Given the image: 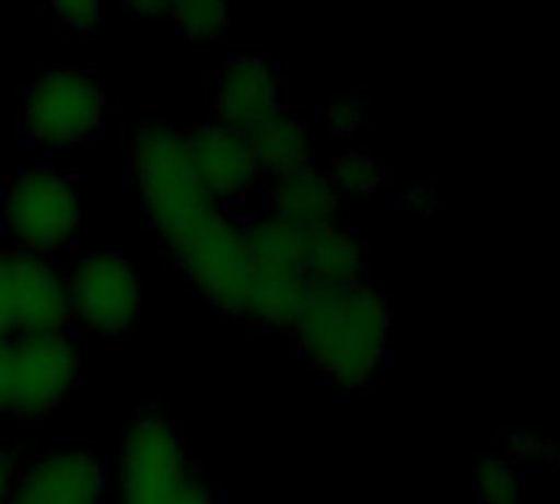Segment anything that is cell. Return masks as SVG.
Masks as SVG:
<instances>
[{"instance_id": "cell-1", "label": "cell", "mask_w": 560, "mask_h": 504, "mask_svg": "<svg viewBox=\"0 0 560 504\" xmlns=\"http://www.w3.org/2000/svg\"><path fill=\"white\" fill-rule=\"evenodd\" d=\"M289 331L318 374L345 390H361L384 367L394 312L368 282L312 289Z\"/></svg>"}, {"instance_id": "cell-2", "label": "cell", "mask_w": 560, "mask_h": 504, "mask_svg": "<svg viewBox=\"0 0 560 504\" xmlns=\"http://www.w3.org/2000/svg\"><path fill=\"white\" fill-rule=\"evenodd\" d=\"M128 171L141 207L174 262L200 246L226 213V207H220L197 180L187 154V131L177 125L161 118L144 121L131 138Z\"/></svg>"}, {"instance_id": "cell-3", "label": "cell", "mask_w": 560, "mask_h": 504, "mask_svg": "<svg viewBox=\"0 0 560 504\" xmlns=\"http://www.w3.org/2000/svg\"><path fill=\"white\" fill-rule=\"evenodd\" d=\"M108 115V95L98 72L79 62L39 69L20 98V131L39 148H69L98 134Z\"/></svg>"}, {"instance_id": "cell-4", "label": "cell", "mask_w": 560, "mask_h": 504, "mask_svg": "<svg viewBox=\"0 0 560 504\" xmlns=\"http://www.w3.org/2000/svg\"><path fill=\"white\" fill-rule=\"evenodd\" d=\"M0 220L20 253L49 256L69 249L82 223L75 180L56 167L20 171L0 197Z\"/></svg>"}, {"instance_id": "cell-5", "label": "cell", "mask_w": 560, "mask_h": 504, "mask_svg": "<svg viewBox=\"0 0 560 504\" xmlns=\"http://www.w3.org/2000/svg\"><path fill=\"white\" fill-rule=\"evenodd\" d=\"M197 479L184 439L161 413H138L118 453V504H174Z\"/></svg>"}, {"instance_id": "cell-6", "label": "cell", "mask_w": 560, "mask_h": 504, "mask_svg": "<svg viewBox=\"0 0 560 504\" xmlns=\"http://www.w3.org/2000/svg\"><path fill=\"white\" fill-rule=\"evenodd\" d=\"M66 305L69 321L92 335H125L135 328L141 312V276L125 253H85L66 276Z\"/></svg>"}, {"instance_id": "cell-7", "label": "cell", "mask_w": 560, "mask_h": 504, "mask_svg": "<svg viewBox=\"0 0 560 504\" xmlns=\"http://www.w3.org/2000/svg\"><path fill=\"white\" fill-rule=\"evenodd\" d=\"M79 351L66 331L13 338V420L52 413L75 387Z\"/></svg>"}, {"instance_id": "cell-8", "label": "cell", "mask_w": 560, "mask_h": 504, "mask_svg": "<svg viewBox=\"0 0 560 504\" xmlns=\"http://www.w3.org/2000/svg\"><path fill=\"white\" fill-rule=\"evenodd\" d=\"M108 472L89 449L66 446L39 456L10 485L3 504H102Z\"/></svg>"}, {"instance_id": "cell-9", "label": "cell", "mask_w": 560, "mask_h": 504, "mask_svg": "<svg viewBox=\"0 0 560 504\" xmlns=\"http://www.w3.org/2000/svg\"><path fill=\"white\" fill-rule=\"evenodd\" d=\"M187 154H190L197 180L220 207L246 197L262 177L249 134L223 121H207L197 131H190Z\"/></svg>"}, {"instance_id": "cell-10", "label": "cell", "mask_w": 560, "mask_h": 504, "mask_svg": "<svg viewBox=\"0 0 560 504\" xmlns=\"http://www.w3.org/2000/svg\"><path fill=\"white\" fill-rule=\"evenodd\" d=\"M213 108L217 121L253 131L262 121L276 118L282 112V75L272 62L253 52H240L213 79Z\"/></svg>"}, {"instance_id": "cell-11", "label": "cell", "mask_w": 560, "mask_h": 504, "mask_svg": "<svg viewBox=\"0 0 560 504\" xmlns=\"http://www.w3.org/2000/svg\"><path fill=\"white\" fill-rule=\"evenodd\" d=\"M368 266L364 243L354 230L341 226L338 220L328 226H312L302 243L299 272L308 289H338L361 282Z\"/></svg>"}, {"instance_id": "cell-12", "label": "cell", "mask_w": 560, "mask_h": 504, "mask_svg": "<svg viewBox=\"0 0 560 504\" xmlns=\"http://www.w3.org/2000/svg\"><path fill=\"white\" fill-rule=\"evenodd\" d=\"M269 210L266 216H276L292 226H328L338 220V190L331 187L328 174L315 164L276 174L266 187Z\"/></svg>"}, {"instance_id": "cell-13", "label": "cell", "mask_w": 560, "mask_h": 504, "mask_svg": "<svg viewBox=\"0 0 560 504\" xmlns=\"http://www.w3.org/2000/svg\"><path fill=\"white\" fill-rule=\"evenodd\" d=\"M249 144L253 154L259 161L262 174H285V171H299L312 164L315 154V141L305 121H299L295 115L279 112L276 118L262 121L259 128L249 131Z\"/></svg>"}, {"instance_id": "cell-14", "label": "cell", "mask_w": 560, "mask_h": 504, "mask_svg": "<svg viewBox=\"0 0 560 504\" xmlns=\"http://www.w3.org/2000/svg\"><path fill=\"white\" fill-rule=\"evenodd\" d=\"M328 180L338 190V197H368L377 194L387 184V171L384 164L368 151V148H341L331 164H328Z\"/></svg>"}, {"instance_id": "cell-15", "label": "cell", "mask_w": 560, "mask_h": 504, "mask_svg": "<svg viewBox=\"0 0 560 504\" xmlns=\"http://www.w3.org/2000/svg\"><path fill=\"white\" fill-rule=\"evenodd\" d=\"M476 499H479V504L522 502L518 466L509 453H486L476 462Z\"/></svg>"}, {"instance_id": "cell-16", "label": "cell", "mask_w": 560, "mask_h": 504, "mask_svg": "<svg viewBox=\"0 0 560 504\" xmlns=\"http://www.w3.org/2000/svg\"><path fill=\"white\" fill-rule=\"evenodd\" d=\"M174 26L190 39H217L230 30V7L217 0H180L167 7Z\"/></svg>"}, {"instance_id": "cell-17", "label": "cell", "mask_w": 560, "mask_h": 504, "mask_svg": "<svg viewBox=\"0 0 560 504\" xmlns=\"http://www.w3.org/2000/svg\"><path fill=\"white\" fill-rule=\"evenodd\" d=\"M325 118L335 134H358L368 121V98L354 89H338L325 105Z\"/></svg>"}, {"instance_id": "cell-18", "label": "cell", "mask_w": 560, "mask_h": 504, "mask_svg": "<svg viewBox=\"0 0 560 504\" xmlns=\"http://www.w3.org/2000/svg\"><path fill=\"white\" fill-rule=\"evenodd\" d=\"M0 338H20V279L13 253H0Z\"/></svg>"}, {"instance_id": "cell-19", "label": "cell", "mask_w": 560, "mask_h": 504, "mask_svg": "<svg viewBox=\"0 0 560 504\" xmlns=\"http://www.w3.org/2000/svg\"><path fill=\"white\" fill-rule=\"evenodd\" d=\"M49 13L66 26V30H95L98 20H102V7L95 0H59L49 7Z\"/></svg>"}, {"instance_id": "cell-20", "label": "cell", "mask_w": 560, "mask_h": 504, "mask_svg": "<svg viewBox=\"0 0 560 504\" xmlns=\"http://www.w3.org/2000/svg\"><path fill=\"white\" fill-rule=\"evenodd\" d=\"M509 453H512V459L541 462V459H551V456H555V446H551L545 436L532 433V430H518V433L509 439Z\"/></svg>"}, {"instance_id": "cell-21", "label": "cell", "mask_w": 560, "mask_h": 504, "mask_svg": "<svg viewBox=\"0 0 560 504\" xmlns=\"http://www.w3.org/2000/svg\"><path fill=\"white\" fill-rule=\"evenodd\" d=\"M13 407V338H0V417Z\"/></svg>"}, {"instance_id": "cell-22", "label": "cell", "mask_w": 560, "mask_h": 504, "mask_svg": "<svg viewBox=\"0 0 560 504\" xmlns=\"http://www.w3.org/2000/svg\"><path fill=\"white\" fill-rule=\"evenodd\" d=\"M174 504H220V502H217V492H213L200 476H197V479L184 489V495H180Z\"/></svg>"}, {"instance_id": "cell-23", "label": "cell", "mask_w": 560, "mask_h": 504, "mask_svg": "<svg viewBox=\"0 0 560 504\" xmlns=\"http://www.w3.org/2000/svg\"><path fill=\"white\" fill-rule=\"evenodd\" d=\"M167 0H138V3H128V13L131 16H167Z\"/></svg>"}, {"instance_id": "cell-24", "label": "cell", "mask_w": 560, "mask_h": 504, "mask_svg": "<svg viewBox=\"0 0 560 504\" xmlns=\"http://www.w3.org/2000/svg\"><path fill=\"white\" fill-rule=\"evenodd\" d=\"M13 479H16L13 459H10L7 453H0V504L7 502V495H10V485H13Z\"/></svg>"}, {"instance_id": "cell-25", "label": "cell", "mask_w": 560, "mask_h": 504, "mask_svg": "<svg viewBox=\"0 0 560 504\" xmlns=\"http://www.w3.org/2000/svg\"><path fill=\"white\" fill-rule=\"evenodd\" d=\"M410 200L420 207V213H430V207H433V184H430V180H420V184L410 190Z\"/></svg>"}]
</instances>
